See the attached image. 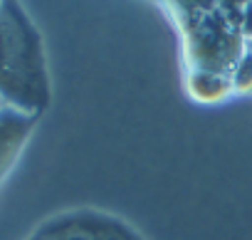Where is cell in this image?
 Masks as SVG:
<instances>
[{"mask_svg":"<svg viewBox=\"0 0 252 240\" xmlns=\"http://www.w3.org/2000/svg\"><path fill=\"white\" fill-rule=\"evenodd\" d=\"M0 97L30 116L50 97L40 37L15 0L0 5Z\"/></svg>","mask_w":252,"mask_h":240,"instance_id":"obj_1","label":"cell"},{"mask_svg":"<svg viewBox=\"0 0 252 240\" xmlns=\"http://www.w3.org/2000/svg\"><path fill=\"white\" fill-rule=\"evenodd\" d=\"M240 33L250 40L252 37V0L242 8V15H240Z\"/></svg>","mask_w":252,"mask_h":240,"instance_id":"obj_5","label":"cell"},{"mask_svg":"<svg viewBox=\"0 0 252 240\" xmlns=\"http://www.w3.org/2000/svg\"><path fill=\"white\" fill-rule=\"evenodd\" d=\"M60 240H92V238H84V235H69V238H60Z\"/></svg>","mask_w":252,"mask_h":240,"instance_id":"obj_6","label":"cell"},{"mask_svg":"<svg viewBox=\"0 0 252 240\" xmlns=\"http://www.w3.org/2000/svg\"><path fill=\"white\" fill-rule=\"evenodd\" d=\"M232 87L240 92H250L252 89V52L240 55L235 69H232Z\"/></svg>","mask_w":252,"mask_h":240,"instance_id":"obj_3","label":"cell"},{"mask_svg":"<svg viewBox=\"0 0 252 240\" xmlns=\"http://www.w3.org/2000/svg\"><path fill=\"white\" fill-rule=\"evenodd\" d=\"M30 124H32V116L23 111H10V109L0 111V178L10 169L20 144L30 132Z\"/></svg>","mask_w":252,"mask_h":240,"instance_id":"obj_2","label":"cell"},{"mask_svg":"<svg viewBox=\"0 0 252 240\" xmlns=\"http://www.w3.org/2000/svg\"><path fill=\"white\" fill-rule=\"evenodd\" d=\"M247 52H252V37H250V42H247Z\"/></svg>","mask_w":252,"mask_h":240,"instance_id":"obj_7","label":"cell"},{"mask_svg":"<svg viewBox=\"0 0 252 240\" xmlns=\"http://www.w3.org/2000/svg\"><path fill=\"white\" fill-rule=\"evenodd\" d=\"M220 3V8L230 15V20H235L237 25H240V15H242V8L250 3V0H218Z\"/></svg>","mask_w":252,"mask_h":240,"instance_id":"obj_4","label":"cell"},{"mask_svg":"<svg viewBox=\"0 0 252 240\" xmlns=\"http://www.w3.org/2000/svg\"><path fill=\"white\" fill-rule=\"evenodd\" d=\"M0 5H3V0H0Z\"/></svg>","mask_w":252,"mask_h":240,"instance_id":"obj_8","label":"cell"}]
</instances>
